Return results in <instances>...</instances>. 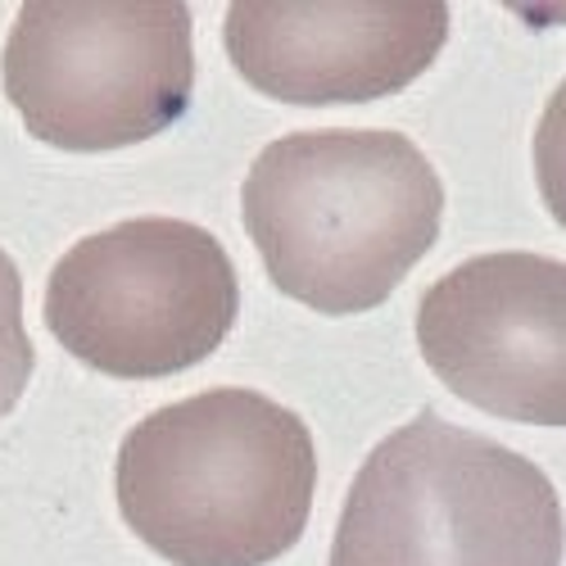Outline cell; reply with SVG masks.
Instances as JSON below:
<instances>
[{"mask_svg":"<svg viewBox=\"0 0 566 566\" xmlns=\"http://www.w3.org/2000/svg\"><path fill=\"white\" fill-rule=\"evenodd\" d=\"M241 209L272 286L349 317L431 254L444 181L403 132H295L250 164Z\"/></svg>","mask_w":566,"mask_h":566,"instance_id":"cell-1","label":"cell"},{"mask_svg":"<svg viewBox=\"0 0 566 566\" xmlns=\"http://www.w3.org/2000/svg\"><path fill=\"white\" fill-rule=\"evenodd\" d=\"M317 449L259 390H205L140 417L114 467L123 522L172 566H268L308 526Z\"/></svg>","mask_w":566,"mask_h":566,"instance_id":"cell-2","label":"cell"},{"mask_svg":"<svg viewBox=\"0 0 566 566\" xmlns=\"http://www.w3.org/2000/svg\"><path fill=\"white\" fill-rule=\"evenodd\" d=\"M332 566H562V499L531 458L427 408L358 467Z\"/></svg>","mask_w":566,"mask_h":566,"instance_id":"cell-3","label":"cell"},{"mask_svg":"<svg viewBox=\"0 0 566 566\" xmlns=\"http://www.w3.org/2000/svg\"><path fill=\"white\" fill-rule=\"evenodd\" d=\"M196 91L177 0H28L6 45V96L60 150H123L168 132Z\"/></svg>","mask_w":566,"mask_h":566,"instance_id":"cell-4","label":"cell"},{"mask_svg":"<svg viewBox=\"0 0 566 566\" xmlns=\"http://www.w3.org/2000/svg\"><path fill=\"white\" fill-rule=\"evenodd\" d=\"M241 281L218 235L181 218H127L77 241L45 286L51 336L118 381L205 363L231 332Z\"/></svg>","mask_w":566,"mask_h":566,"instance_id":"cell-5","label":"cell"},{"mask_svg":"<svg viewBox=\"0 0 566 566\" xmlns=\"http://www.w3.org/2000/svg\"><path fill=\"white\" fill-rule=\"evenodd\" d=\"M417 345L440 381L507 421H566V268L544 254H481L417 304Z\"/></svg>","mask_w":566,"mask_h":566,"instance_id":"cell-6","label":"cell"},{"mask_svg":"<svg viewBox=\"0 0 566 566\" xmlns=\"http://www.w3.org/2000/svg\"><path fill=\"white\" fill-rule=\"evenodd\" d=\"M227 55L250 86L286 105L395 96L436 64L449 36L440 0H241L227 10Z\"/></svg>","mask_w":566,"mask_h":566,"instance_id":"cell-7","label":"cell"},{"mask_svg":"<svg viewBox=\"0 0 566 566\" xmlns=\"http://www.w3.org/2000/svg\"><path fill=\"white\" fill-rule=\"evenodd\" d=\"M32 367H36V354L23 332V276L14 259L0 250V417L23 399Z\"/></svg>","mask_w":566,"mask_h":566,"instance_id":"cell-8","label":"cell"}]
</instances>
